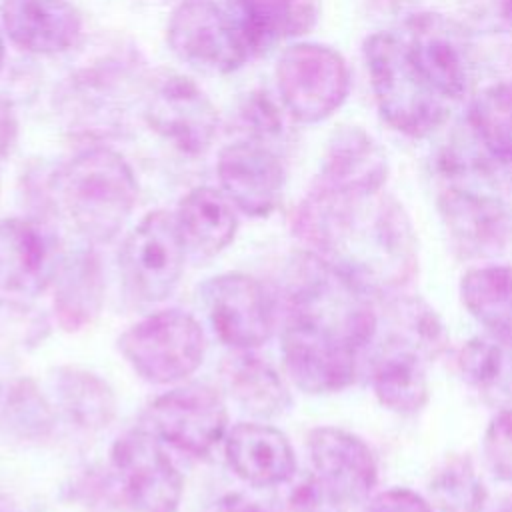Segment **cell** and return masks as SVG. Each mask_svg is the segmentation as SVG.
I'll return each mask as SVG.
<instances>
[{
  "label": "cell",
  "instance_id": "cell-1",
  "mask_svg": "<svg viewBox=\"0 0 512 512\" xmlns=\"http://www.w3.org/2000/svg\"><path fill=\"white\" fill-rule=\"evenodd\" d=\"M294 234L372 296H392L418 272L412 220L392 196H348L314 182L296 208Z\"/></svg>",
  "mask_w": 512,
  "mask_h": 512
},
{
  "label": "cell",
  "instance_id": "cell-2",
  "mask_svg": "<svg viewBox=\"0 0 512 512\" xmlns=\"http://www.w3.org/2000/svg\"><path fill=\"white\" fill-rule=\"evenodd\" d=\"M72 226L90 242H110L130 218L138 184L130 164L104 146L76 154L54 178Z\"/></svg>",
  "mask_w": 512,
  "mask_h": 512
},
{
  "label": "cell",
  "instance_id": "cell-3",
  "mask_svg": "<svg viewBox=\"0 0 512 512\" xmlns=\"http://www.w3.org/2000/svg\"><path fill=\"white\" fill-rule=\"evenodd\" d=\"M364 62L382 120L408 138H426L450 116V102L430 84L396 32H374L364 40Z\"/></svg>",
  "mask_w": 512,
  "mask_h": 512
},
{
  "label": "cell",
  "instance_id": "cell-4",
  "mask_svg": "<svg viewBox=\"0 0 512 512\" xmlns=\"http://www.w3.org/2000/svg\"><path fill=\"white\" fill-rule=\"evenodd\" d=\"M118 348L144 380L172 384L202 364L206 336L192 314L170 308L130 326L118 338Z\"/></svg>",
  "mask_w": 512,
  "mask_h": 512
},
{
  "label": "cell",
  "instance_id": "cell-5",
  "mask_svg": "<svg viewBox=\"0 0 512 512\" xmlns=\"http://www.w3.org/2000/svg\"><path fill=\"white\" fill-rule=\"evenodd\" d=\"M276 84L284 110L302 124L330 118L348 98L350 70L332 46L296 42L276 64Z\"/></svg>",
  "mask_w": 512,
  "mask_h": 512
},
{
  "label": "cell",
  "instance_id": "cell-6",
  "mask_svg": "<svg viewBox=\"0 0 512 512\" xmlns=\"http://www.w3.org/2000/svg\"><path fill=\"white\" fill-rule=\"evenodd\" d=\"M362 348L340 330L288 314L282 330V356L292 382L308 394L348 388L358 374Z\"/></svg>",
  "mask_w": 512,
  "mask_h": 512
},
{
  "label": "cell",
  "instance_id": "cell-7",
  "mask_svg": "<svg viewBox=\"0 0 512 512\" xmlns=\"http://www.w3.org/2000/svg\"><path fill=\"white\" fill-rule=\"evenodd\" d=\"M170 50L206 74H230L248 58V42L232 18L212 0H184L168 20Z\"/></svg>",
  "mask_w": 512,
  "mask_h": 512
},
{
  "label": "cell",
  "instance_id": "cell-8",
  "mask_svg": "<svg viewBox=\"0 0 512 512\" xmlns=\"http://www.w3.org/2000/svg\"><path fill=\"white\" fill-rule=\"evenodd\" d=\"M186 244L176 216L166 210L146 214L126 236L120 268L130 292L142 302L166 300L180 282Z\"/></svg>",
  "mask_w": 512,
  "mask_h": 512
},
{
  "label": "cell",
  "instance_id": "cell-9",
  "mask_svg": "<svg viewBox=\"0 0 512 512\" xmlns=\"http://www.w3.org/2000/svg\"><path fill=\"white\" fill-rule=\"evenodd\" d=\"M436 206L452 250L460 258H492L512 240V212L494 192L468 182H446Z\"/></svg>",
  "mask_w": 512,
  "mask_h": 512
},
{
  "label": "cell",
  "instance_id": "cell-10",
  "mask_svg": "<svg viewBox=\"0 0 512 512\" xmlns=\"http://www.w3.org/2000/svg\"><path fill=\"white\" fill-rule=\"evenodd\" d=\"M408 50L430 80L450 102H460L474 82V52L464 28L434 12H414L402 32Z\"/></svg>",
  "mask_w": 512,
  "mask_h": 512
},
{
  "label": "cell",
  "instance_id": "cell-11",
  "mask_svg": "<svg viewBox=\"0 0 512 512\" xmlns=\"http://www.w3.org/2000/svg\"><path fill=\"white\" fill-rule=\"evenodd\" d=\"M144 420L162 442L204 456L224 436L228 412L224 398L212 386L188 384L158 396L148 406Z\"/></svg>",
  "mask_w": 512,
  "mask_h": 512
},
{
  "label": "cell",
  "instance_id": "cell-12",
  "mask_svg": "<svg viewBox=\"0 0 512 512\" xmlns=\"http://www.w3.org/2000/svg\"><path fill=\"white\" fill-rule=\"evenodd\" d=\"M112 466L128 502L140 512H174L184 482L150 430H130L112 446Z\"/></svg>",
  "mask_w": 512,
  "mask_h": 512
},
{
  "label": "cell",
  "instance_id": "cell-13",
  "mask_svg": "<svg viewBox=\"0 0 512 512\" xmlns=\"http://www.w3.org/2000/svg\"><path fill=\"white\" fill-rule=\"evenodd\" d=\"M144 118L148 126L188 156L204 154L220 126L214 102L190 78L166 76L146 98Z\"/></svg>",
  "mask_w": 512,
  "mask_h": 512
},
{
  "label": "cell",
  "instance_id": "cell-14",
  "mask_svg": "<svg viewBox=\"0 0 512 512\" xmlns=\"http://www.w3.org/2000/svg\"><path fill=\"white\" fill-rule=\"evenodd\" d=\"M210 322L218 338L236 348L262 346L274 332V304L264 286L242 272H226L204 286Z\"/></svg>",
  "mask_w": 512,
  "mask_h": 512
},
{
  "label": "cell",
  "instance_id": "cell-15",
  "mask_svg": "<svg viewBox=\"0 0 512 512\" xmlns=\"http://www.w3.org/2000/svg\"><path fill=\"white\" fill-rule=\"evenodd\" d=\"M218 182L226 198L248 216H268L284 190V166L262 142H234L220 150Z\"/></svg>",
  "mask_w": 512,
  "mask_h": 512
},
{
  "label": "cell",
  "instance_id": "cell-16",
  "mask_svg": "<svg viewBox=\"0 0 512 512\" xmlns=\"http://www.w3.org/2000/svg\"><path fill=\"white\" fill-rule=\"evenodd\" d=\"M308 454L314 476L342 502H364L376 482L378 466L368 444L356 434L318 426L308 434Z\"/></svg>",
  "mask_w": 512,
  "mask_h": 512
},
{
  "label": "cell",
  "instance_id": "cell-17",
  "mask_svg": "<svg viewBox=\"0 0 512 512\" xmlns=\"http://www.w3.org/2000/svg\"><path fill=\"white\" fill-rule=\"evenodd\" d=\"M62 260L56 236L30 218L0 220V284L36 296L54 282Z\"/></svg>",
  "mask_w": 512,
  "mask_h": 512
},
{
  "label": "cell",
  "instance_id": "cell-18",
  "mask_svg": "<svg viewBox=\"0 0 512 512\" xmlns=\"http://www.w3.org/2000/svg\"><path fill=\"white\" fill-rule=\"evenodd\" d=\"M388 156L382 146L358 126L338 128L326 146L316 182L348 194L376 196L388 180Z\"/></svg>",
  "mask_w": 512,
  "mask_h": 512
},
{
  "label": "cell",
  "instance_id": "cell-19",
  "mask_svg": "<svg viewBox=\"0 0 512 512\" xmlns=\"http://www.w3.org/2000/svg\"><path fill=\"white\" fill-rule=\"evenodd\" d=\"M2 28L20 50L60 54L82 34V16L68 0H2Z\"/></svg>",
  "mask_w": 512,
  "mask_h": 512
},
{
  "label": "cell",
  "instance_id": "cell-20",
  "mask_svg": "<svg viewBox=\"0 0 512 512\" xmlns=\"http://www.w3.org/2000/svg\"><path fill=\"white\" fill-rule=\"evenodd\" d=\"M224 452L230 468L252 486H282L296 474L292 444L284 432L268 424H236L226 436Z\"/></svg>",
  "mask_w": 512,
  "mask_h": 512
},
{
  "label": "cell",
  "instance_id": "cell-21",
  "mask_svg": "<svg viewBox=\"0 0 512 512\" xmlns=\"http://www.w3.org/2000/svg\"><path fill=\"white\" fill-rule=\"evenodd\" d=\"M426 362L412 346L388 338L370 368V384L378 402L402 416L420 412L430 398Z\"/></svg>",
  "mask_w": 512,
  "mask_h": 512
},
{
  "label": "cell",
  "instance_id": "cell-22",
  "mask_svg": "<svg viewBox=\"0 0 512 512\" xmlns=\"http://www.w3.org/2000/svg\"><path fill=\"white\" fill-rule=\"evenodd\" d=\"M104 274L96 252L80 250L62 260L54 278V312L66 332L82 330L100 314Z\"/></svg>",
  "mask_w": 512,
  "mask_h": 512
},
{
  "label": "cell",
  "instance_id": "cell-23",
  "mask_svg": "<svg viewBox=\"0 0 512 512\" xmlns=\"http://www.w3.org/2000/svg\"><path fill=\"white\" fill-rule=\"evenodd\" d=\"M220 378L234 402L252 416L274 418L292 404L280 374L268 362L246 350L224 358Z\"/></svg>",
  "mask_w": 512,
  "mask_h": 512
},
{
  "label": "cell",
  "instance_id": "cell-24",
  "mask_svg": "<svg viewBox=\"0 0 512 512\" xmlns=\"http://www.w3.org/2000/svg\"><path fill=\"white\" fill-rule=\"evenodd\" d=\"M238 6V26L256 52L308 34L322 12V0H238Z\"/></svg>",
  "mask_w": 512,
  "mask_h": 512
},
{
  "label": "cell",
  "instance_id": "cell-25",
  "mask_svg": "<svg viewBox=\"0 0 512 512\" xmlns=\"http://www.w3.org/2000/svg\"><path fill=\"white\" fill-rule=\"evenodd\" d=\"M176 222L186 248L198 256H214L226 248L238 228L232 202L212 186L190 190L178 206Z\"/></svg>",
  "mask_w": 512,
  "mask_h": 512
},
{
  "label": "cell",
  "instance_id": "cell-26",
  "mask_svg": "<svg viewBox=\"0 0 512 512\" xmlns=\"http://www.w3.org/2000/svg\"><path fill=\"white\" fill-rule=\"evenodd\" d=\"M462 380L490 406H512V338L484 334L470 338L456 354Z\"/></svg>",
  "mask_w": 512,
  "mask_h": 512
},
{
  "label": "cell",
  "instance_id": "cell-27",
  "mask_svg": "<svg viewBox=\"0 0 512 512\" xmlns=\"http://www.w3.org/2000/svg\"><path fill=\"white\" fill-rule=\"evenodd\" d=\"M50 386L56 406L74 426L96 432L114 420L116 396L98 374L78 366H58L52 370Z\"/></svg>",
  "mask_w": 512,
  "mask_h": 512
},
{
  "label": "cell",
  "instance_id": "cell-28",
  "mask_svg": "<svg viewBox=\"0 0 512 512\" xmlns=\"http://www.w3.org/2000/svg\"><path fill=\"white\" fill-rule=\"evenodd\" d=\"M460 298L488 332L512 338V264L466 270L460 278Z\"/></svg>",
  "mask_w": 512,
  "mask_h": 512
},
{
  "label": "cell",
  "instance_id": "cell-29",
  "mask_svg": "<svg viewBox=\"0 0 512 512\" xmlns=\"http://www.w3.org/2000/svg\"><path fill=\"white\" fill-rule=\"evenodd\" d=\"M468 124L476 144L490 158L512 162V80L480 88L470 100Z\"/></svg>",
  "mask_w": 512,
  "mask_h": 512
},
{
  "label": "cell",
  "instance_id": "cell-30",
  "mask_svg": "<svg viewBox=\"0 0 512 512\" xmlns=\"http://www.w3.org/2000/svg\"><path fill=\"white\" fill-rule=\"evenodd\" d=\"M430 502L438 512H482L488 490L466 454L448 456L430 476Z\"/></svg>",
  "mask_w": 512,
  "mask_h": 512
},
{
  "label": "cell",
  "instance_id": "cell-31",
  "mask_svg": "<svg viewBox=\"0 0 512 512\" xmlns=\"http://www.w3.org/2000/svg\"><path fill=\"white\" fill-rule=\"evenodd\" d=\"M388 314L394 328L390 338L412 346L426 360L438 358L448 348L450 338L440 316L422 298L394 296L388 302Z\"/></svg>",
  "mask_w": 512,
  "mask_h": 512
},
{
  "label": "cell",
  "instance_id": "cell-32",
  "mask_svg": "<svg viewBox=\"0 0 512 512\" xmlns=\"http://www.w3.org/2000/svg\"><path fill=\"white\" fill-rule=\"evenodd\" d=\"M4 414L12 430L30 440L46 438L54 426L52 406L30 378L12 384L4 400Z\"/></svg>",
  "mask_w": 512,
  "mask_h": 512
},
{
  "label": "cell",
  "instance_id": "cell-33",
  "mask_svg": "<svg viewBox=\"0 0 512 512\" xmlns=\"http://www.w3.org/2000/svg\"><path fill=\"white\" fill-rule=\"evenodd\" d=\"M48 318L18 302H0V352L30 350L48 336Z\"/></svg>",
  "mask_w": 512,
  "mask_h": 512
},
{
  "label": "cell",
  "instance_id": "cell-34",
  "mask_svg": "<svg viewBox=\"0 0 512 512\" xmlns=\"http://www.w3.org/2000/svg\"><path fill=\"white\" fill-rule=\"evenodd\" d=\"M482 456L496 480L512 482V406L498 408L490 418L482 438Z\"/></svg>",
  "mask_w": 512,
  "mask_h": 512
},
{
  "label": "cell",
  "instance_id": "cell-35",
  "mask_svg": "<svg viewBox=\"0 0 512 512\" xmlns=\"http://www.w3.org/2000/svg\"><path fill=\"white\" fill-rule=\"evenodd\" d=\"M240 116L252 138L262 144L274 136H280L284 128L282 110L264 92L250 94L240 108Z\"/></svg>",
  "mask_w": 512,
  "mask_h": 512
},
{
  "label": "cell",
  "instance_id": "cell-36",
  "mask_svg": "<svg viewBox=\"0 0 512 512\" xmlns=\"http://www.w3.org/2000/svg\"><path fill=\"white\" fill-rule=\"evenodd\" d=\"M342 506L344 504L312 472L290 488L282 512H342Z\"/></svg>",
  "mask_w": 512,
  "mask_h": 512
},
{
  "label": "cell",
  "instance_id": "cell-37",
  "mask_svg": "<svg viewBox=\"0 0 512 512\" xmlns=\"http://www.w3.org/2000/svg\"><path fill=\"white\" fill-rule=\"evenodd\" d=\"M366 512H438L430 500L410 488H388L376 494Z\"/></svg>",
  "mask_w": 512,
  "mask_h": 512
},
{
  "label": "cell",
  "instance_id": "cell-38",
  "mask_svg": "<svg viewBox=\"0 0 512 512\" xmlns=\"http://www.w3.org/2000/svg\"><path fill=\"white\" fill-rule=\"evenodd\" d=\"M204 512H266L258 502L244 494H224L210 502Z\"/></svg>",
  "mask_w": 512,
  "mask_h": 512
},
{
  "label": "cell",
  "instance_id": "cell-39",
  "mask_svg": "<svg viewBox=\"0 0 512 512\" xmlns=\"http://www.w3.org/2000/svg\"><path fill=\"white\" fill-rule=\"evenodd\" d=\"M16 134H18V124H16L12 104L0 98V158L12 150L16 142Z\"/></svg>",
  "mask_w": 512,
  "mask_h": 512
},
{
  "label": "cell",
  "instance_id": "cell-40",
  "mask_svg": "<svg viewBox=\"0 0 512 512\" xmlns=\"http://www.w3.org/2000/svg\"><path fill=\"white\" fill-rule=\"evenodd\" d=\"M2 26H0V68H2V64H4V52H6V48H4V34H2Z\"/></svg>",
  "mask_w": 512,
  "mask_h": 512
},
{
  "label": "cell",
  "instance_id": "cell-41",
  "mask_svg": "<svg viewBox=\"0 0 512 512\" xmlns=\"http://www.w3.org/2000/svg\"><path fill=\"white\" fill-rule=\"evenodd\" d=\"M500 512H512V496H508V498H504V500H502Z\"/></svg>",
  "mask_w": 512,
  "mask_h": 512
},
{
  "label": "cell",
  "instance_id": "cell-42",
  "mask_svg": "<svg viewBox=\"0 0 512 512\" xmlns=\"http://www.w3.org/2000/svg\"><path fill=\"white\" fill-rule=\"evenodd\" d=\"M2 410H4V406H2V390H0V414H2Z\"/></svg>",
  "mask_w": 512,
  "mask_h": 512
}]
</instances>
